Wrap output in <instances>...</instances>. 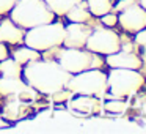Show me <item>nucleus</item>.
Masks as SVG:
<instances>
[{"label": "nucleus", "mask_w": 146, "mask_h": 134, "mask_svg": "<svg viewBox=\"0 0 146 134\" xmlns=\"http://www.w3.org/2000/svg\"><path fill=\"white\" fill-rule=\"evenodd\" d=\"M86 5H88V10L91 13V16H96V17L104 16L105 13L111 11V8H113L111 0H88Z\"/></svg>", "instance_id": "f3484780"}, {"label": "nucleus", "mask_w": 146, "mask_h": 134, "mask_svg": "<svg viewBox=\"0 0 146 134\" xmlns=\"http://www.w3.org/2000/svg\"><path fill=\"white\" fill-rule=\"evenodd\" d=\"M44 2L52 10L54 14L63 16V14H66L68 11L74 7V5H77L79 2H82V0H44Z\"/></svg>", "instance_id": "dca6fc26"}, {"label": "nucleus", "mask_w": 146, "mask_h": 134, "mask_svg": "<svg viewBox=\"0 0 146 134\" xmlns=\"http://www.w3.org/2000/svg\"><path fill=\"white\" fill-rule=\"evenodd\" d=\"M63 40H64V24L52 21V22L29 29V32L24 35V44L38 52H46L61 46Z\"/></svg>", "instance_id": "7ed1b4c3"}, {"label": "nucleus", "mask_w": 146, "mask_h": 134, "mask_svg": "<svg viewBox=\"0 0 146 134\" xmlns=\"http://www.w3.org/2000/svg\"><path fill=\"white\" fill-rule=\"evenodd\" d=\"M66 88L79 95L101 96L105 93V88H107V74L99 71L98 68L80 71L71 76V79L66 84Z\"/></svg>", "instance_id": "39448f33"}, {"label": "nucleus", "mask_w": 146, "mask_h": 134, "mask_svg": "<svg viewBox=\"0 0 146 134\" xmlns=\"http://www.w3.org/2000/svg\"><path fill=\"white\" fill-rule=\"evenodd\" d=\"M5 126H10V123H8V121H3V120H0V128H5Z\"/></svg>", "instance_id": "b1692460"}, {"label": "nucleus", "mask_w": 146, "mask_h": 134, "mask_svg": "<svg viewBox=\"0 0 146 134\" xmlns=\"http://www.w3.org/2000/svg\"><path fill=\"white\" fill-rule=\"evenodd\" d=\"M140 3H141V7L146 10V0H140Z\"/></svg>", "instance_id": "393cba45"}, {"label": "nucleus", "mask_w": 146, "mask_h": 134, "mask_svg": "<svg viewBox=\"0 0 146 134\" xmlns=\"http://www.w3.org/2000/svg\"><path fill=\"white\" fill-rule=\"evenodd\" d=\"M24 35H25V32L22 30V27L14 24L10 17L0 22V43H3V44H22Z\"/></svg>", "instance_id": "f8f14e48"}, {"label": "nucleus", "mask_w": 146, "mask_h": 134, "mask_svg": "<svg viewBox=\"0 0 146 134\" xmlns=\"http://www.w3.org/2000/svg\"><path fill=\"white\" fill-rule=\"evenodd\" d=\"M91 33V27L85 22H71L64 27L63 44L66 48H85V43Z\"/></svg>", "instance_id": "1a4fd4ad"}, {"label": "nucleus", "mask_w": 146, "mask_h": 134, "mask_svg": "<svg viewBox=\"0 0 146 134\" xmlns=\"http://www.w3.org/2000/svg\"><path fill=\"white\" fill-rule=\"evenodd\" d=\"M7 57H10V52H8L7 46H5L3 43H0V62L5 60Z\"/></svg>", "instance_id": "4be33fe9"}, {"label": "nucleus", "mask_w": 146, "mask_h": 134, "mask_svg": "<svg viewBox=\"0 0 146 134\" xmlns=\"http://www.w3.org/2000/svg\"><path fill=\"white\" fill-rule=\"evenodd\" d=\"M104 109L108 112H111V114H121V112H124V109H126V103L121 98H118V99H115V101H107L104 104Z\"/></svg>", "instance_id": "6ab92c4d"}, {"label": "nucleus", "mask_w": 146, "mask_h": 134, "mask_svg": "<svg viewBox=\"0 0 146 134\" xmlns=\"http://www.w3.org/2000/svg\"><path fill=\"white\" fill-rule=\"evenodd\" d=\"M135 44L141 51V63H146V29L140 30L135 33Z\"/></svg>", "instance_id": "a211bd4d"}, {"label": "nucleus", "mask_w": 146, "mask_h": 134, "mask_svg": "<svg viewBox=\"0 0 146 134\" xmlns=\"http://www.w3.org/2000/svg\"><path fill=\"white\" fill-rule=\"evenodd\" d=\"M105 63L111 68H129V70H140L141 68V58L135 55L132 51H118L107 55Z\"/></svg>", "instance_id": "9d476101"}, {"label": "nucleus", "mask_w": 146, "mask_h": 134, "mask_svg": "<svg viewBox=\"0 0 146 134\" xmlns=\"http://www.w3.org/2000/svg\"><path fill=\"white\" fill-rule=\"evenodd\" d=\"M132 3H135V0H123V2H121V3H118L115 8H116L118 11H121V10H124V8H127L129 5H132Z\"/></svg>", "instance_id": "5701e85b"}, {"label": "nucleus", "mask_w": 146, "mask_h": 134, "mask_svg": "<svg viewBox=\"0 0 146 134\" xmlns=\"http://www.w3.org/2000/svg\"><path fill=\"white\" fill-rule=\"evenodd\" d=\"M102 17V25H105V27H108V29H111V27H115L116 25V22H118V16L116 14H113V13H105L104 16H101Z\"/></svg>", "instance_id": "aec40b11"}, {"label": "nucleus", "mask_w": 146, "mask_h": 134, "mask_svg": "<svg viewBox=\"0 0 146 134\" xmlns=\"http://www.w3.org/2000/svg\"><path fill=\"white\" fill-rule=\"evenodd\" d=\"M58 65L71 74H77L80 71L99 68L104 65V60L94 52L82 51V48H66L58 54Z\"/></svg>", "instance_id": "423d86ee"}, {"label": "nucleus", "mask_w": 146, "mask_h": 134, "mask_svg": "<svg viewBox=\"0 0 146 134\" xmlns=\"http://www.w3.org/2000/svg\"><path fill=\"white\" fill-rule=\"evenodd\" d=\"M0 73L3 77H13V79H21L22 77V66L17 63L14 58L7 57L0 62Z\"/></svg>", "instance_id": "4468645a"}, {"label": "nucleus", "mask_w": 146, "mask_h": 134, "mask_svg": "<svg viewBox=\"0 0 146 134\" xmlns=\"http://www.w3.org/2000/svg\"><path fill=\"white\" fill-rule=\"evenodd\" d=\"M68 19L71 22H86L91 17V13L88 10V5L85 2H79L77 5H74L69 11L66 13Z\"/></svg>", "instance_id": "2eb2a0df"}, {"label": "nucleus", "mask_w": 146, "mask_h": 134, "mask_svg": "<svg viewBox=\"0 0 146 134\" xmlns=\"http://www.w3.org/2000/svg\"><path fill=\"white\" fill-rule=\"evenodd\" d=\"M118 22L126 32L137 33L140 30L146 29V10L141 5L132 3L119 11Z\"/></svg>", "instance_id": "6e6552de"}, {"label": "nucleus", "mask_w": 146, "mask_h": 134, "mask_svg": "<svg viewBox=\"0 0 146 134\" xmlns=\"http://www.w3.org/2000/svg\"><path fill=\"white\" fill-rule=\"evenodd\" d=\"M101 107L102 104L99 103V99H96L91 95H79L76 98H72L69 103V109L76 115H80V117L98 114L101 111Z\"/></svg>", "instance_id": "9b49d317"}, {"label": "nucleus", "mask_w": 146, "mask_h": 134, "mask_svg": "<svg viewBox=\"0 0 146 134\" xmlns=\"http://www.w3.org/2000/svg\"><path fill=\"white\" fill-rule=\"evenodd\" d=\"M55 14L44 0H17L10 10V19L22 29L52 22Z\"/></svg>", "instance_id": "f03ea898"}, {"label": "nucleus", "mask_w": 146, "mask_h": 134, "mask_svg": "<svg viewBox=\"0 0 146 134\" xmlns=\"http://www.w3.org/2000/svg\"><path fill=\"white\" fill-rule=\"evenodd\" d=\"M17 0H0V13H7L14 7Z\"/></svg>", "instance_id": "412c9836"}, {"label": "nucleus", "mask_w": 146, "mask_h": 134, "mask_svg": "<svg viewBox=\"0 0 146 134\" xmlns=\"http://www.w3.org/2000/svg\"><path fill=\"white\" fill-rule=\"evenodd\" d=\"M143 82L145 79L137 70L111 68V71L107 74V87L110 88V93L121 99L138 92Z\"/></svg>", "instance_id": "20e7f679"}, {"label": "nucleus", "mask_w": 146, "mask_h": 134, "mask_svg": "<svg viewBox=\"0 0 146 134\" xmlns=\"http://www.w3.org/2000/svg\"><path fill=\"white\" fill-rule=\"evenodd\" d=\"M85 48L90 52H94V54L110 55L121 49V40L119 35L108 27L107 29H98V30H91V33H90L88 40L85 43Z\"/></svg>", "instance_id": "0eeeda50"}, {"label": "nucleus", "mask_w": 146, "mask_h": 134, "mask_svg": "<svg viewBox=\"0 0 146 134\" xmlns=\"http://www.w3.org/2000/svg\"><path fill=\"white\" fill-rule=\"evenodd\" d=\"M24 66L25 68H22V76L25 79V84H29L33 90L41 92L44 95H54L55 92L66 88L68 80L72 76L58 63L46 62L41 58Z\"/></svg>", "instance_id": "f257e3e1"}, {"label": "nucleus", "mask_w": 146, "mask_h": 134, "mask_svg": "<svg viewBox=\"0 0 146 134\" xmlns=\"http://www.w3.org/2000/svg\"><path fill=\"white\" fill-rule=\"evenodd\" d=\"M13 58L21 65V66H24V65L32 63V62L41 58V52L35 51V49L29 48V46H21V48H17L16 51L13 52Z\"/></svg>", "instance_id": "ddd939ff"}]
</instances>
